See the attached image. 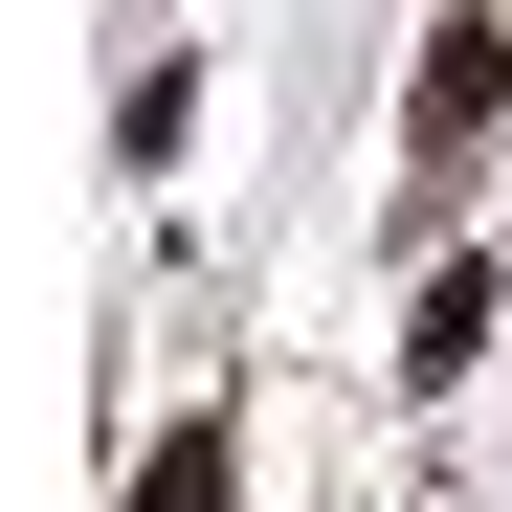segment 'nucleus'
I'll list each match as a JSON object with an SVG mask.
<instances>
[{
  "label": "nucleus",
  "mask_w": 512,
  "mask_h": 512,
  "mask_svg": "<svg viewBox=\"0 0 512 512\" xmlns=\"http://www.w3.org/2000/svg\"><path fill=\"white\" fill-rule=\"evenodd\" d=\"M490 134H512V0H446V23H423V90H401V156H423V201H446Z\"/></svg>",
  "instance_id": "f257e3e1"
},
{
  "label": "nucleus",
  "mask_w": 512,
  "mask_h": 512,
  "mask_svg": "<svg viewBox=\"0 0 512 512\" xmlns=\"http://www.w3.org/2000/svg\"><path fill=\"white\" fill-rule=\"evenodd\" d=\"M468 357H490V290H468V268H423V312H401V379H468Z\"/></svg>",
  "instance_id": "f03ea898"
},
{
  "label": "nucleus",
  "mask_w": 512,
  "mask_h": 512,
  "mask_svg": "<svg viewBox=\"0 0 512 512\" xmlns=\"http://www.w3.org/2000/svg\"><path fill=\"white\" fill-rule=\"evenodd\" d=\"M112 512H223V423H179V446H134V490Z\"/></svg>",
  "instance_id": "7ed1b4c3"
}]
</instances>
